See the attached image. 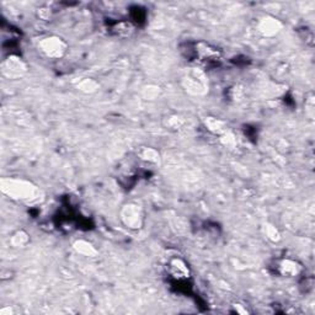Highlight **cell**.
<instances>
[{
    "label": "cell",
    "instance_id": "obj_3",
    "mask_svg": "<svg viewBox=\"0 0 315 315\" xmlns=\"http://www.w3.org/2000/svg\"><path fill=\"white\" fill-rule=\"evenodd\" d=\"M41 48L50 57H60L65 51V44L59 38H46L41 42Z\"/></svg>",
    "mask_w": 315,
    "mask_h": 315
},
{
    "label": "cell",
    "instance_id": "obj_7",
    "mask_svg": "<svg viewBox=\"0 0 315 315\" xmlns=\"http://www.w3.org/2000/svg\"><path fill=\"white\" fill-rule=\"evenodd\" d=\"M278 27H279V24L277 22V21L266 20L265 22L262 24V26H261V30H262L265 34L272 35V34H275V32L278 31Z\"/></svg>",
    "mask_w": 315,
    "mask_h": 315
},
{
    "label": "cell",
    "instance_id": "obj_1",
    "mask_svg": "<svg viewBox=\"0 0 315 315\" xmlns=\"http://www.w3.org/2000/svg\"><path fill=\"white\" fill-rule=\"evenodd\" d=\"M190 57L197 58L201 62L212 63L218 62L219 58H221V53L217 48L211 47L209 44L196 43L192 50H191Z\"/></svg>",
    "mask_w": 315,
    "mask_h": 315
},
{
    "label": "cell",
    "instance_id": "obj_4",
    "mask_svg": "<svg viewBox=\"0 0 315 315\" xmlns=\"http://www.w3.org/2000/svg\"><path fill=\"white\" fill-rule=\"evenodd\" d=\"M170 268H171V274L172 276L175 277L176 279H186L187 278L188 275V268L187 266L185 265V262L179 259H175L170 262Z\"/></svg>",
    "mask_w": 315,
    "mask_h": 315
},
{
    "label": "cell",
    "instance_id": "obj_6",
    "mask_svg": "<svg viewBox=\"0 0 315 315\" xmlns=\"http://www.w3.org/2000/svg\"><path fill=\"white\" fill-rule=\"evenodd\" d=\"M75 247L79 253L84 254V255H86V256H92V255H95V254H96V251L94 250V247L85 241H78L75 244Z\"/></svg>",
    "mask_w": 315,
    "mask_h": 315
},
{
    "label": "cell",
    "instance_id": "obj_2",
    "mask_svg": "<svg viewBox=\"0 0 315 315\" xmlns=\"http://www.w3.org/2000/svg\"><path fill=\"white\" fill-rule=\"evenodd\" d=\"M122 219L130 228H141L142 225V213L138 206H126L122 212Z\"/></svg>",
    "mask_w": 315,
    "mask_h": 315
},
{
    "label": "cell",
    "instance_id": "obj_5",
    "mask_svg": "<svg viewBox=\"0 0 315 315\" xmlns=\"http://www.w3.org/2000/svg\"><path fill=\"white\" fill-rule=\"evenodd\" d=\"M278 268H279V272H281L282 275H286V276H295V275H297L300 270L299 266L291 260L281 261L278 265Z\"/></svg>",
    "mask_w": 315,
    "mask_h": 315
}]
</instances>
